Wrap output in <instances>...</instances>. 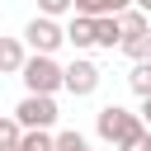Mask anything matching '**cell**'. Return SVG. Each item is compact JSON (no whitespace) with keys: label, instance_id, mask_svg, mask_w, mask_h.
Instances as JSON below:
<instances>
[{"label":"cell","instance_id":"13","mask_svg":"<svg viewBox=\"0 0 151 151\" xmlns=\"http://www.w3.org/2000/svg\"><path fill=\"white\" fill-rule=\"evenodd\" d=\"M118 52H123V57H132V61H146V57H151V33H142V38H123V42H118Z\"/></svg>","mask_w":151,"mask_h":151},{"label":"cell","instance_id":"7","mask_svg":"<svg viewBox=\"0 0 151 151\" xmlns=\"http://www.w3.org/2000/svg\"><path fill=\"white\" fill-rule=\"evenodd\" d=\"M66 42H71L76 52H90V47H94V19L71 14V24H66Z\"/></svg>","mask_w":151,"mask_h":151},{"label":"cell","instance_id":"10","mask_svg":"<svg viewBox=\"0 0 151 151\" xmlns=\"http://www.w3.org/2000/svg\"><path fill=\"white\" fill-rule=\"evenodd\" d=\"M118 24H123V38H142V33H151V14H142L137 5H132V9H123V14H118Z\"/></svg>","mask_w":151,"mask_h":151},{"label":"cell","instance_id":"2","mask_svg":"<svg viewBox=\"0 0 151 151\" xmlns=\"http://www.w3.org/2000/svg\"><path fill=\"white\" fill-rule=\"evenodd\" d=\"M19 80H24V90H28V94H57V90H61V80H66V66H61L57 57H38V52H28V61H24Z\"/></svg>","mask_w":151,"mask_h":151},{"label":"cell","instance_id":"18","mask_svg":"<svg viewBox=\"0 0 151 151\" xmlns=\"http://www.w3.org/2000/svg\"><path fill=\"white\" fill-rule=\"evenodd\" d=\"M142 127L151 132V99H142Z\"/></svg>","mask_w":151,"mask_h":151},{"label":"cell","instance_id":"4","mask_svg":"<svg viewBox=\"0 0 151 151\" xmlns=\"http://www.w3.org/2000/svg\"><path fill=\"white\" fill-rule=\"evenodd\" d=\"M24 47H28V52H38V57H57V47H66V28H61L57 19L33 14V19H28V28H24Z\"/></svg>","mask_w":151,"mask_h":151},{"label":"cell","instance_id":"16","mask_svg":"<svg viewBox=\"0 0 151 151\" xmlns=\"http://www.w3.org/2000/svg\"><path fill=\"white\" fill-rule=\"evenodd\" d=\"M14 151H52V132H24Z\"/></svg>","mask_w":151,"mask_h":151},{"label":"cell","instance_id":"12","mask_svg":"<svg viewBox=\"0 0 151 151\" xmlns=\"http://www.w3.org/2000/svg\"><path fill=\"white\" fill-rule=\"evenodd\" d=\"M52 151H90V142H85V132L66 127V132H52Z\"/></svg>","mask_w":151,"mask_h":151},{"label":"cell","instance_id":"8","mask_svg":"<svg viewBox=\"0 0 151 151\" xmlns=\"http://www.w3.org/2000/svg\"><path fill=\"white\" fill-rule=\"evenodd\" d=\"M123 42V24H118V14H104V19H94V47H118Z\"/></svg>","mask_w":151,"mask_h":151},{"label":"cell","instance_id":"20","mask_svg":"<svg viewBox=\"0 0 151 151\" xmlns=\"http://www.w3.org/2000/svg\"><path fill=\"white\" fill-rule=\"evenodd\" d=\"M146 61H151V57H146Z\"/></svg>","mask_w":151,"mask_h":151},{"label":"cell","instance_id":"15","mask_svg":"<svg viewBox=\"0 0 151 151\" xmlns=\"http://www.w3.org/2000/svg\"><path fill=\"white\" fill-rule=\"evenodd\" d=\"M38 14L61 24V14H76V0H38Z\"/></svg>","mask_w":151,"mask_h":151},{"label":"cell","instance_id":"14","mask_svg":"<svg viewBox=\"0 0 151 151\" xmlns=\"http://www.w3.org/2000/svg\"><path fill=\"white\" fill-rule=\"evenodd\" d=\"M19 137H24V127L14 123V113H9V118H0V151H14V146H19Z\"/></svg>","mask_w":151,"mask_h":151},{"label":"cell","instance_id":"17","mask_svg":"<svg viewBox=\"0 0 151 151\" xmlns=\"http://www.w3.org/2000/svg\"><path fill=\"white\" fill-rule=\"evenodd\" d=\"M118 151H151V132L142 127V132H137V137H132L127 146H118Z\"/></svg>","mask_w":151,"mask_h":151},{"label":"cell","instance_id":"3","mask_svg":"<svg viewBox=\"0 0 151 151\" xmlns=\"http://www.w3.org/2000/svg\"><path fill=\"white\" fill-rule=\"evenodd\" d=\"M57 118H61L57 94H24V99H19V109H14V123H19L24 132H52V127H57Z\"/></svg>","mask_w":151,"mask_h":151},{"label":"cell","instance_id":"6","mask_svg":"<svg viewBox=\"0 0 151 151\" xmlns=\"http://www.w3.org/2000/svg\"><path fill=\"white\" fill-rule=\"evenodd\" d=\"M24 61H28L24 38H5V33H0V76H19Z\"/></svg>","mask_w":151,"mask_h":151},{"label":"cell","instance_id":"9","mask_svg":"<svg viewBox=\"0 0 151 151\" xmlns=\"http://www.w3.org/2000/svg\"><path fill=\"white\" fill-rule=\"evenodd\" d=\"M132 9V0H76V14L85 19H104V14H123Z\"/></svg>","mask_w":151,"mask_h":151},{"label":"cell","instance_id":"5","mask_svg":"<svg viewBox=\"0 0 151 151\" xmlns=\"http://www.w3.org/2000/svg\"><path fill=\"white\" fill-rule=\"evenodd\" d=\"M99 80H104V76H99V66H94L90 57H76V61L66 66V80H61V90H71L76 99H85V94H94V90H99Z\"/></svg>","mask_w":151,"mask_h":151},{"label":"cell","instance_id":"19","mask_svg":"<svg viewBox=\"0 0 151 151\" xmlns=\"http://www.w3.org/2000/svg\"><path fill=\"white\" fill-rule=\"evenodd\" d=\"M132 5H137V9H142V14H151V0H132Z\"/></svg>","mask_w":151,"mask_h":151},{"label":"cell","instance_id":"1","mask_svg":"<svg viewBox=\"0 0 151 151\" xmlns=\"http://www.w3.org/2000/svg\"><path fill=\"white\" fill-rule=\"evenodd\" d=\"M94 132H99V142L104 146H127L137 132H142V113H132V109H123V104H104L99 113H94Z\"/></svg>","mask_w":151,"mask_h":151},{"label":"cell","instance_id":"11","mask_svg":"<svg viewBox=\"0 0 151 151\" xmlns=\"http://www.w3.org/2000/svg\"><path fill=\"white\" fill-rule=\"evenodd\" d=\"M127 90H132L137 99H151V61H132V71H127Z\"/></svg>","mask_w":151,"mask_h":151}]
</instances>
